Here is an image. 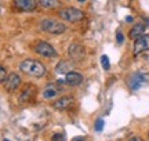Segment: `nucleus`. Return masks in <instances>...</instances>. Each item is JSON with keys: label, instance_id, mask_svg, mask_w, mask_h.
Wrapping results in <instances>:
<instances>
[{"label": "nucleus", "instance_id": "obj_20", "mask_svg": "<svg viewBox=\"0 0 149 141\" xmlns=\"http://www.w3.org/2000/svg\"><path fill=\"white\" fill-rule=\"evenodd\" d=\"M104 126H105V122H104V119H98L95 122V130L97 131H102V130H104Z\"/></svg>", "mask_w": 149, "mask_h": 141}, {"label": "nucleus", "instance_id": "obj_6", "mask_svg": "<svg viewBox=\"0 0 149 141\" xmlns=\"http://www.w3.org/2000/svg\"><path fill=\"white\" fill-rule=\"evenodd\" d=\"M149 50V35H142L134 42V55H138Z\"/></svg>", "mask_w": 149, "mask_h": 141}, {"label": "nucleus", "instance_id": "obj_16", "mask_svg": "<svg viewBox=\"0 0 149 141\" xmlns=\"http://www.w3.org/2000/svg\"><path fill=\"white\" fill-rule=\"evenodd\" d=\"M57 96V90H54L53 87H48L44 91H43V97L46 98V100H50V98H53Z\"/></svg>", "mask_w": 149, "mask_h": 141}, {"label": "nucleus", "instance_id": "obj_5", "mask_svg": "<svg viewBox=\"0 0 149 141\" xmlns=\"http://www.w3.org/2000/svg\"><path fill=\"white\" fill-rule=\"evenodd\" d=\"M68 53H69V57L74 62H79V61H83L86 57V50L84 47L79 43H72L69 46V50H68Z\"/></svg>", "mask_w": 149, "mask_h": 141}, {"label": "nucleus", "instance_id": "obj_2", "mask_svg": "<svg viewBox=\"0 0 149 141\" xmlns=\"http://www.w3.org/2000/svg\"><path fill=\"white\" fill-rule=\"evenodd\" d=\"M42 29L44 32L51 33V35H61V33H64L66 31V25L64 22L55 21V20H51V18H46L42 22Z\"/></svg>", "mask_w": 149, "mask_h": 141}, {"label": "nucleus", "instance_id": "obj_22", "mask_svg": "<svg viewBox=\"0 0 149 141\" xmlns=\"http://www.w3.org/2000/svg\"><path fill=\"white\" fill-rule=\"evenodd\" d=\"M130 141H142L141 137H133V138H130Z\"/></svg>", "mask_w": 149, "mask_h": 141}, {"label": "nucleus", "instance_id": "obj_10", "mask_svg": "<svg viewBox=\"0 0 149 141\" xmlns=\"http://www.w3.org/2000/svg\"><path fill=\"white\" fill-rule=\"evenodd\" d=\"M65 82L69 84V86H79L80 83L83 82V75L80 72H74V70H69L66 76H65Z\"/></svg>", "mask_w": 149, "mask_h": 141}, {"label": "nucleus", "instance_id": "obj_19", "mask_svg": "<svg viewBox=\"0 0 149 141\" xmlns=\"http://www.w3.org/2000/svg\"><path fill=\"white\" fill-rule=\"evenodd\" d=\"M51 141H66V137L62 133H57V134H54L51 137Z\"/></svg>", "mask_w": 149, "mask_h": 141}, {"label": "nucleus", "instance_id": "obj_13", "mask_svg": "<svg viewBox=\"0 0 149 141\" xmlns=\"http://www.w3.org/2000/svg\"><path fill=\"white\" fill-rule=\"evenodd\" d=\"M35 87L32 86V84H28L26 86V89L22 91V94H21V97H19V101L21 103H25V101H28V100H31V98L35 96Z\"/></svg>", "mask_w": 149, "mask_h": 141}, {"label": "nucleus", "instance_id": "obj_25", "mask_svg": "<svg viewBox=\"0 0 149 141\" xmlns=\"http://www.w3.org/2000/svg\"><path fill=\"white\" fill-rule=\"evenodd\" d=\"M74 141H84V140H81V138H76Z\"/></svg>", "mask_w": 149, "mask_h": 141}, {"label": "nucleus", "instance_id": "obj_7", "mask_svg": "<svg viewBox=\"0 0 149 141\" xmlns=\"http://www.w3.org/2000/svg\"><path fill=\"white\" fill-rule=\"evenodd\" d=\"M21 84V77L17 75V73H10V75L7 76V79H6V90L7 91H15L19 87Z\"/></svg>", "mask_w": 149, "mask_h": 141}, {"label": "nucleus", "instance_id": "obj_12", "mask_svg": "<svg viewBox=\"0 0 149 141\" xmlns=\"http://www.w3.org/2000/svg\"><path fill=\"white\" fill-rule=\"evenodd\" d=\"M142 35H145V25L144 24H135L133 27V29L130 31V38L133 39V40L141 38Z\"/></svg>", "mask_w": 149, "mask_h": 141}, {"label": "nucleus", "instance_id": "obj_17", "mask_svg": "<svg viewBox=\"0 0 149 141\" xmlns=\"http://www.w3.org/2000/svg\"><path fill=\"white\" fill-rule=\"evenodd\" d=\"M101 64H102V68L105 70H109L111 68V62H109V58H108L107 55H102L101 57Z\"/></svg>", "mask_w": 149, "mask_h": 141}, {"label": "nucleus", "instance_id": "obj_14", "mask_svg": "<svg viewBox=\"0 0 149 141\" xmlns=\"http://www.w3.org/2000/svg\"><path fill=\"white\" fill-rule=\"evenodd\" d=\"M37 3L44 8H57L61 6L59 0H37Z\"/></svg>", "mask_w": 149, "mask_h": 141}, {"label": "nucleus", "instance_id": "obj_23", "mask_svg": "<svg viewBox=\"0 0 149 141\" xmlns=\"http://www.w3.org/2000/svg\"><path fill=\"white\" fill-rule=\"evenodd\" d=\"M126 21H127V22H133V17H131V15H128L127 18H126Z\"/></svg>", "mask_w": 149, "mask_h": 141}, {"label": "nucleus", "instance_id": "obj_21", "mask_svg": "<svg viewBox=\"0 0 149 141\" xmlns=\"http://www.w3.org/2000/svg\"><path fill=\"white\" fill-rule=\"evenodd\" d=\"M116 40H117V43H119V44H122L123 42H124V36H123L122 32H117L116 33Z\"/></svg>", "mask_w": 149, "mask_h": 141}, {"label": "nucleus", "instance_id": "obj_15", "mask_svg": "<svg viewBox=\"0 0 149 141\" xmlns=\"http://www.w3.org/2000/svg\"><path fill=\"white\" fill-rule=\"evenodd\" d=\"M70 70V64L69 62H66V61H61L58 65H57V72L58 73H68Z\"/></svg>", "mask_w": 149, "mask_h": 141}, {"label": "nucleus", "instance_id": "obj_3", "mask_svg": "<svg viewBox=\"0 0 149 141\" xmlns=\"http://www.w3.org/2000/svg\"><path fill=\"white\" fill-rule=\"evenodd\" d=\"M59 17L68 22H77L81 21L84 18V13L80 11L79 8H74V7H68L59 13Z\"/></svg>", "mask_w": 149, "mask_h": 141}, {"label": "nucleus", "instance_id": "obj_4", "mask_svg": "<svg viewBox=\"0 0 149 141\" xmlns=\"http://www.w3.org/2000/svg\"><path fill=\"white\" fill-rule=\"evenodd\" d=\"M35 51L39 55L46 57V58H53V57L57 55L55 49L50 43H47V42H37L36 46H35Z\"/></svg>", "mask_w": 149, "mask_h": 141}, {"label": "nucleus", "instance_id": "obj_11", "mask_svg": "<svg viewBox=\"0 0 149 141\" xmlns=\"http://www.w3.org/2000/svg\"><path fill=\"white\" fill-rule=\"evenodd\" d=\"M145 82H146L145 75H142V73H134V75L130 77L128 84H130V89H131V90H138Z\"/></svg>", "mask_w": 149, "mask_h": 141}, {"label": "nucleus", "instance_id": "obj_1", "mask_svg": "<svg viewBox=\"0 0 149 141\" xmlns=\"http://www.w3.org/2000/svg\"><path fill=\"white\" fill-rule=\"evenodd\" d=\"M19 69L25 73V75L33 76V77H43L46 75V66L43 65L40 61L37 60H25L19 64Z\"/></svg>", "mask_w": 149, "mask_h": 141}, {"label": "nucleus", "instance_id": "obj_24", "mask_svg": "<svg viewBox=\"0 0 149 141\" xmlns=\"http://www.w3.org/2000/svg\"><path fill=\"white\" fill-rule=\"evenodd\" d=\"M77 1H79V3H84L86 0H77Z\"/></svg>", "mask_w": 149, "mask_h": 141}, {"label": "nucleus", "instance_id": "obj_18", "mask_svg": "<svg viewBox=\"0 0 149 141\" xmlns=\"http://www.w3.org/2000/svg\"><path fill=\"white\" fill-rule=\"evenodd\" d=\"M7 70H6V68L3 65H0V83H3V82H6V79H7Z\"/></svg>", "mask_w": 149, "mask_h": 141}, {"label": "nucleus", "instance_id": "obj_26", "mask_svg": "<svg viewBox=\"0 0 149 141\" xmlns=\"http://www.w3.org/2000/svg\"><path fill=\"white\" fill-rule=\"evenodd\" d=\"M4 141H10V140H7V138H6V140H4Z\"/></svg>", "mask_w": 149, "mask_h": 141}, {"label": "nucleus", "instance_id": "obj_8", "mask_svg": "<svg viewBox=\"0 0 149 141\" xmlns=\"http://www.w3.org/2000/svg\"><path fill=\"white\" fill-rule=\"evenodd\" d=\"M74 98L72 96H65V97H61L59 100H57L54 103V108L57 109H70L74 105Z\"/></svg>", "mask_w": 149, "mask_h": 141}, {"label": "nucleus", "instance_id": "obj_9", "mask_svg": "<svg viewBox=\"0 0 149 141\" xmlns=\"http://www.w3.org/2000/svg\"><path fill=\"white\" fill-rule=\"evenodd\" d=\"M14 4L21 11H33L36 10V0H14Z\"/></svg>", "mask_w": 149, "mask_h": 141}]
</instances>
